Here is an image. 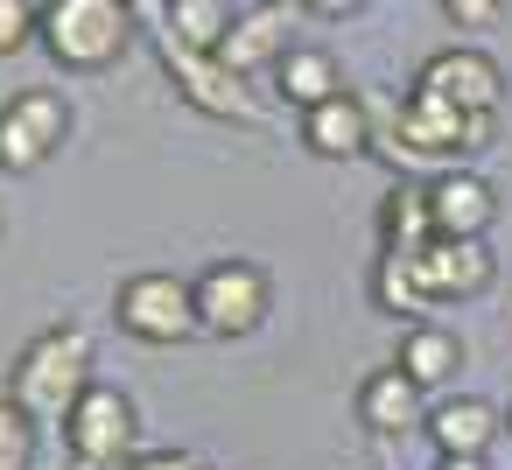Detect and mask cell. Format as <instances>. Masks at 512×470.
Masks as SVG:
<instances>
[{"label": "cell", "mask_w": 512, "mask_h": 470, "mask_svg": "<svg viewBox=\"0 0 512 470\" xmlns=\"http://www.w3.org/2000/svg\"><path fill=\"white\" fill-rule=\"evenodd\" d=\"M92 330L85 323H50L22 344V358L8 365V400L43 428V421H71V407L92 393Z\"/></svg>", "instance_id": "obj_1"}, {"label": "cell", "mask_w": 512, "mask_h": 470, "mask_svg": "<svg viewBox=\"0 0 512 470\" xmlns=\"http://www.w3.org/2000/svg\"><path fill=\"white\" fill-rule=\"evenodd\" d=\"M134 43L127 0H43V50L57 71H113Z\"/></svg>", "instance_id": "obj_2"}, {"label": "cell", "mask_w": 512, "mask_h": 470, "mask_svg": "<svg viewBox=\"0 0 512 470\" xmlns=\"http://www.w3.org/2000/svg\"><path fill=\"white\" fill-rule=\"evenodd\" d=\"M113 316H120V330L141 337V344H190V337H204V323H197V281L162 274V267L127 274V281L113 288Z\"/></svg>", "instance_id": "obj_3"}, {"label": "cell", "mask_w": 512, "mask_h": 470, "mask_svg": "<svg viewBox=\"0 0 512 470\" xmlns=\"http://www.w3.org/2000/svg\"><path fill=\"white\" fill-rule=\"evenodd\" d=\"M64 449L78 470H127L141 456V407L120 386H92L71 421H64Z\"/></svg>", "instance_id": "obj_4"}, {"label": "cell", "mask_w": 512, "mask_h": 470, "mask_svg": "<svg viewBox=\"0 0 512 470\" xmlns=\"http://www.w3.org/2000/svg\"><path fill=\"white\" fill-rule=\"evenodd\" d=\"M274 309V281L253 260H211L197 274V323L204 337H253Z\"/></svg>", "instance_id": "obj_5"}, {"label": "cell", "mask_w": 512, "mask_h": 470, "mask_svg": "<svg viewBox=\"0 0 512 470\" xmlns=\"http://www.w3.org/2000/svg\"><path fill=\"white\" fill-rule=\"evenodd\" d=\"M64 134H71L64 92H50V85L15 92L8 106H0V169H8V176H36L64 148Z\"/></svg>", "instance_id": "obj_6"}, {"label": "cell", "mask_w": 512, "mask_h": 470, "mask_svg": "<svg viewBox=\"0 0 512 470\" xmlns=\"http://www.w3.org/2000/svg\"><path fill=\"white\" fill-rule=\"evenodd\" d=\"M155 50H162V71L176 78V92H183L197 113H211V120H253L246 78H239L225 57H211V50H176V43H155Z\"/></svg>", "instance_id": "obj_7"}, {"label": "cell", "mask_w": 512, "mask_h": 470, "mask_svg": "<svg viewBox=\"0 0 512 470\" xmlns=\"http://www.w3.org/2000/svg\"><path fill=\"white\" fill-rule=\"evenodd\" d=\"M414 274H421L428 302H477L498 281V260L484 239H428L414 253Z\"/></svg>", "instance_id": "obj_8"}, {"label": "cell", "mask_w": 512, "mask_h": 470, "mask_svg": "<svg viewBox=\"0 0 512 470\" xmlns=\"http://www.w3.org/2000/svg\"><path fill=\"white\" fill-rule=\"evenodd\" d=\"M421 92L463 106V113H498L505 106V71L484 57V50H435L421 71H414Z\"/></svg>", "instance_id": "obj_9"}, {"label": "cell", "mask_w": 512, "mask_h": 470, "mask_svg": "<svg viewBox=\"0 0 512 470\" xmlns=\"http://www.w3.org/2000/svg\"><path fill=\"white\" fill-rule=\"evenodd\" d=\"M428 218H435V239H484L498 225V197L477 169H435L428 183Z\"/></svg>", "instance_id": "obj_10"}, {"label": "cell", "mask_w": 512, "mask_h": 470, "mask_svg": "<svg viewBox=\"0 0 512 470\" xmlns=\"http://www.w3.org/2000/svg\"><path fill=\"white\" fill-rule=\"evenodd\" d=\"M372 141H379V127H372V106L358 92H337V99L302 113V148L323 162H358V155H372Z\"/></svg>", "instance_id": "obj_11"}, {"label": "cell", "mask_w": 512, "mask_h": 470, "mask_svg": "<svg viewBox=\"0 0 512 470\" xmlns=\"http://www.w3.org/2000/svg\"><path fill=\"white\" fill-rule=\"evenodd\" d=\"M358 421L372 435H414V428H428V393L400 365H379L358 379Z\"/></svg>", "instance_id": "obj_12"}, {"label": "cell", "mask_w": 512, "mask_h": 470, "mask_svg": "<svg viewBox=\"0 0 512 470\" xmlns=\"http://www.w3.org/2000/svg\"><path fill=\"white\" fill-rule=\"evenodd\" d=\"M498 407L484 400V393H449L442 407H428V442H435V456H484L491 442H498Z\"/></svg>", "instance_id": "obj_13"}, {"label": "cell", "mask_w": 512, "mask_h": 470, "mask_svg": "<svg viewBox=\"0 0 512 470\" xmlns=\"http://www.w3.org/2000/svg\"><path fill=\"white\" fill-rule=\"evenodd\" d=\"M393 365H400L421 393H435V386H449V379L463 372V337H456V330H442V323H407V330H400Z\"/></svg>", "instance_id": "obj_14"}, {"label": "cell", "mask_w": 512, "mask_h": 470, "mask_svg": "<svg viewBox=\"0 0 512 470\" xmlns=\"http://www.w3.org/2000/svg\"><path fill=\"white\" fill-rule=\"evenodd\" d=\"M218 57H225L239 78H253V71H274V64L288 57V15L260 0L253 15H239V22H232V36H225V50H218Z\"/></svg>", "instance_id": "obj_15"}, {"label": "cell", "mask_w": 512, "mask_h": 470, "mask_svg": "<svg viewBox=\"0 0 512 470\" xmlns=\"http://www.w3.org/2000/svg\"><path fill=\"white\" fill-rule=\"evenodd\" d=\"M232 8L225 0H162V29H155V43H176V50H225V36H232Z\"/></svg>", "instance_id": "obj_16"}, {"label": "cell", "mask_w": 512, "mask_h": 470, "mask_svg": "<svg viewBox=\"0 0 512 470\" xmlns=\"http://www.w3.org/2000/svg\"><path fill=\"white\" fill-rule=\"evenodd\" d=\"M365 295H372V309H379V316H393L400 330H407V323H421V309H435V302H428V288H421V274H414V253H379V260H372V274H365Z\"/></svg>", "instance_id": "obj_17"}, {"label": "cell", "mask_w": 512, "mask_h": 470, "mask_svg": "<svg viewBox=\"0 0 512 470\" xmlns=\"http://www.w3.org/2000/svg\"><path fill=\"white\" fill-rule=\"evenodd\" d=\"M274 92H281L295 113H309V106H323V99L344 92V71H337L330 50H288V57L274 64Z\"/></svg>", "instance_id": "obj_18"}, {"label": "cell", "mask_w": 512, "mask_h": 470, "mask_svg": "<svg viewBox=\"0 0 512 470\" xmlns=\"http://www.w3.org/2000/svg\"><path fill=\"white\" fill-rule=\"evenodd\" d=\"M435 239V218H428V190L414 183H393L379 197V253H421Z\"/></svg>", "instance_id": "obj_19"}, {"label": "cell", "mask_w": 512, "mask_h": 470, "mask_svg": "<svg viewBox=\"0 0 512 470\" xmlns=\"http://www.w3.org/2000/svg\"><path fill=\"white\" fill-rule=\"evenodd\" d=\"M36 463V421L0 393V470H29Z\"/></svg>", "instance_id": "obj_20"}, {"label": "cell", "mask_w": 512, "mask_h": 470, "mask_svg": "<svg viewBox=\"0 0 512 470\" xmlns=\"http://www.w3.org/2000/svg\"><path fill=\"white\" fill-rule=\"evenodd\" d=\"M29 43H43V8L36 0H0V57H22Z\"/></svg>", "instance_id": "obj_21"}, {"label": "cell", "mask_w": 512, "mask_h": 470, "mask_svg": "<svg viewBox=\"0 0 512 470\" xmlns=\"http://www.w3.org/2000/svg\"><path fill=\"white\" fill-rule=\"evenodd\" d=\"M442 15H449L456 29H491V22L505 15V0H442Z\"/></svg>", "instance_id": "obj_22"}, {"label": "cell", "mask_w": 512, "mask_h": 470, "mask_svg": "<svg viewBox=\"0 0 512 470\" xmlns=\"http://www.w3.org/2000/svg\"><path fill=\"white\" fill-rule=\"evenodd\" d=\"M127 470H204V463H197L190 449H141Z\"/></svg>", "instance_id": "obj_23"}, {"label": "cell", "mask_w": 512, "mask_h": 470, "mask_svg": "<svg viewBox=\"0 0 512 470\" xmlns=\"http://www.w3.org/2000/svg\"><path fill=\"white\" fill-rule=\"evenodd\" d=\"M302 8H309V15H330V22H344V15H358V8H365V0H302Z\"/></svg>", "instance_id": "obj_24"}, {"label": "cell", "mask_w": 512, "mask_h": 470, "mask_svg": "<svg viewBox=\"0 0 512 470\" xmlns=\"http://www.w3.org/2000/svg\"><path fill=\"white\" fill-rule=\"evenodd\" d=\"M435 470H484V456H435Z\"/></svg>", "instance_id": "obj_25"}, {"label": "cell", "mask_w": 512, "mask_h": 470, "mask_svg": "<svg viewBox=\"0 0 512 470\" xmlns=\"http://www.w3.org/2000/svg\"><path fill=\"white\" fill-rule=\"evenodd\" d=\"M267 8H288V0H267Z\"/></svg>", "instance_id": "obj_26"}, {"label": "cell", "mask_w": 512, "mask_h": 470, "mask_svg": "<svg viewBox=\"0 0 512 470\" xmlns=\"http://www.w3.org/2000/svg\"><path fill=\"white\" fill-rule=\"evenodd\" d=\"M505 421H512V414H505Z\"/></svg>", "instance_id": "obj_27"}]
</instances>
